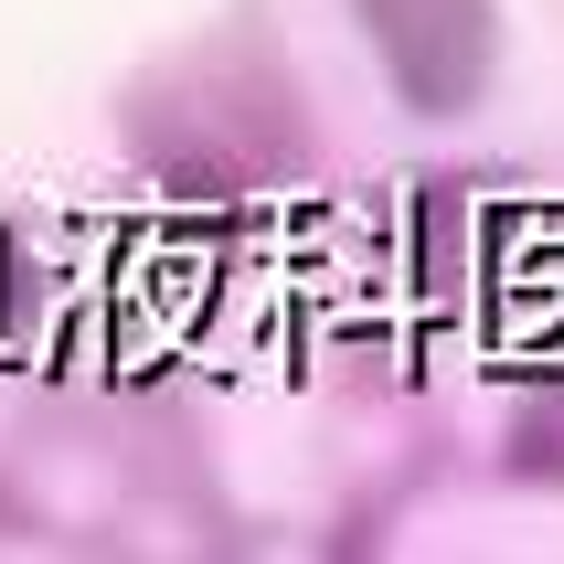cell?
Here are the masks:
<instances>
[{
    "label": "cell",
    "instance_id": "7a4b0ae2",
    "mask_svg": "<svg viewBox=\"0 0 564 564\" xmlns=\"http://www.w3.org/2000/svg\"><path fill=\"white\" fill-rule=\"evenodd\" d=\"M511 479H543V490H564V383L522 394V415H511Z\"/></svg>",
    "mask_w": 564,
    "mask_h": 564
},
{
    "label": "cell",
    "instance_id": "6da1fadb",
    "mask_svg": "<svg viewBox=\"0 0 564 564\" xmlns=\"http://www.w3.org/2000/svg\"><path fill=\"white\" fill-rule=\"evenodd\" d=\"M351 11H362L383 75L415 118H469L490 96V64H501V11L490 0H351Z\"/></svg>",
    "mask_w": 564,
    "mask_h": 564
}]
</instances>
